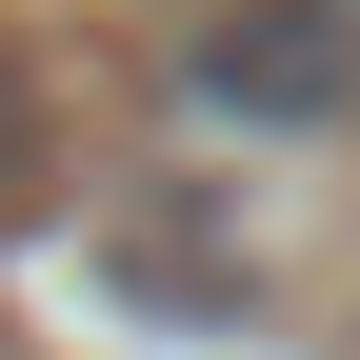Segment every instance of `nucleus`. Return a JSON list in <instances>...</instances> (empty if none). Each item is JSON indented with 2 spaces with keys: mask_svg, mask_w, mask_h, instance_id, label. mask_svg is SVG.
Instances as JSON below:
<instances>
[{
  "mask_svg": "<svg viewBox=\"0 0 360 360\" xmlns=\"http://www.w3.org/2000/svg\"><path fill=\"white\" fill-rule=\"evenodd\" d=\"M180 80H200V120H340L360 101V0H220L200 40H180Z\"/></svg>",
  "mask_w": 360,
  "mask_h": 360,
  "instance_id": "nucleus-1",
  "label": "nucleus"
},
{
  "mask_svg": "<svg viewBox=\"0 0 360 360\" xmlns=\"http://www.w3.org/2000/svg\"><path fill=\"white\" fill-rule=\"evenodd\" d=\"M20 180H40V120H20V80H0V200H20Z\"/></svg>",
  "mask_w": 360,
  "mask_h": 360,
  "instance_id": "nucleus-2",
  "label": "nucleus"
}]
</instances>
